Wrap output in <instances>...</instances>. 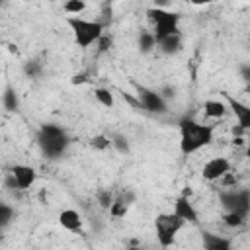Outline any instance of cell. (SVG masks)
I'll return each instance as SVG.
<instances>
[{"mask_svg":"<svg viewBox=\"0 0 250 250\" xmlns=\"http://www.w3.org/2000/svg\"><path fill=\"white\" fill-rule=\"evenodd\" d=\"M180 150L182 154H193L203 146H209L213 141V127L193 121L189 117L180 119Z\"/></svg>","mask_w":250,"mask_h":250,"instance_id":"cell-1","label":"cell"},{"mask_svg":"<svg viewBox=\"0 0 250 250\" xmlns=\"http://www.w3.org/2000/svg\"><path fill=\"white\" fill-rule=\"evenodd\" d=\"M37 143L43 150V154L47 158H61L68 145H70V139L66 135V131L55 123H45L39 127V133H37Z\"/></svg>","mask_w":250,"mask_h":250,"instance_id":"cell-2","label":"cell"},{"mask_svg":"<svg viewBox=\"0 0 250 250\" xmlns=\"http://www.w3.org/2000/svg\"><path fill=\"white\" fill-rule=\"evenodd\" d=\"M66 23L74 35V41L80 49H88L90 45L98 43L104 35V21L100 20H84L78 16H68Z\"/></svg>","mask_w":250,"mask_h":250,"instance_id":"cell-3","label":"cell"},{"mask_svg":"<svg viewBox=\"0 0 250 250\" xmlns=\"http://www.w3.org/2000/svg\"><path fill=\"white\" fill-rule=\"evenodd\" d=\"M146 18L152 21L154 25V37H156V43L166 39L168 35H174L178 33V23H180V14L176 12H170V10H164V8H148L146 10Z\"/></svg>","mask_w":250,"mask_h":250,"instance_id":"cell-4","label":"cell"},{"mask_svg":"<svg viewBox=\"0 0 250 250\" xmlns=\"http://www.w3.org/2000/svg\"><path fill=\"white\" fill-rule=\"evenodd\" d=\"M186 225V221H182L176 213H160L154 219V234L156 240L162 248H168L176 242V234L180 232V229Z\"/></svg>","mask_w":250,"mask_h":250,"instance_id":"cell-5","label":"cell"},{"mask_svg":"<svg viewBox=\"0 0 250 250\" xmlns=\"http://www.w3.org/2000/svg\"><path fill=\"white\" fill-rule=\"evenodd\" d=\"M219 201L225 213H236L240 217H248L250 213V191L248 189H229L219 193Z\"/></svg>","mask_w":250,"mask_h":250,"instance_id":"cell-6","label":"cell"},{"mask_svg":"<svg viewBox=\"0 0 250 250\" xmlns=\"http://www.w3.org/2000/svg\"><path fill=\"white\" fill-rule=\"evenodd\" d=\"M137 92H139V102L146 111H150V113H166L168 105H166V100L162 98L160 92L145 88V86H139Z\"/></svg>","mask_w":250,"mask_h":250,"instance_id":"cell-7","label":"cell"},{"mask_svg":"<svg viewBox=\"0 0 250 250\" xmlns=\"http://www.w3.org/2000/svg\"><path fill=\"white\" fill-rule=\"evenodd\" d=\"M229 172H230V162H229L227 158H223V156H215V158L207 160V162L203 164V170H201V174H203V178H205L207 182L221 180V178H225Z\"/></svg>","mask_w":250,"mask_h":250,"instance_id":"cell-8","label":"cell"},{"mask_svg":"<svg viewBox=\"0 0 250 250\" xmlns=\"http://www.w3.org/2000/svg\"><path fill=\"white\" fill-rule=\"evenodd\" d=\"M225 100L230 107V111L234 113L236 121H238V127H236V133H242V131H250V105L234 100L230 94H225Z\"/></svg>","mask_w":250,"mask_h":250,"instance_id":"cell-9","label":"cell"},{"mask_svg":"<svg viewBox=\"0 0 250 250\" xmlns=\"http://www.w3.org/2000/svg\"><path fill=\"white\" fill-rule=\"evenodd\" d=\"M10 174L14 176L16 184H18V189H27L33 186L35 178H37V172L31 168V166H25V164H16L10 168Z\"/></svg>","mask_w":250,"mask_h":250,"instance_id":"cell-10","label":"cell"},{"mask_svg":"<svg viewBox=\"0 0 250 250\" xmlns=\"http://www.w3.org/2000/svg\"><path fill=\"white\" fill-rule=\"evenodd\" d=\"M174 213L182 219V221H186V223H193V225H197V211L193 209V205H191V201L186 197V195H180V197H176V201H174Z\"/></svg>","mask_w":250,"mask_h":250,"instance_id":"cell-11","label":"cell"},{"mask_svg":"<svg viewBox=\"0 0 250 250\" xmlns=\"http://www.w3.org/2000/svg\"><path fill=\"white\" fill-rule=\"evenodd\" d=\"M201 242H203V250H232L230 238L219 236V234L209 232V230H203Z\"/></svg>","mask_w":250,"mask_h":250,"instance_id":"cell-12","label":"cell"},{"mask_svg":"<svg viewBox=\"0 0 250 250\" xmlns=\"http://www.w3.org/2000/svg\"><path fill=\"white\" fill-rule=\"evenodd\" d=\"M59 223L62 229L70 230V232H80L82 230V217L78 211L74 209H64L59 213Z\"/></svg>","mask_w":250,"mask_h":250,"instance_id":"cell-13","label":"cell"},{"mask_svg":"<svg viewBox=\"0 0 250 250\" xmlns=\"http://www.w3.org/2000/svg\"><path fill=\"white\" fill-rule=\"evenodd\" d=\"M158 47H160V51H162L164 55H174V53H178V51L182 49V33L178 31V33H174V35H168L166 39L158 41Z\"/></svg>","mask_w":250,"mask_h":250,"instance_id":"cell-14","label":"cell"},{"mask_svg":"<svg viewBox=\"0 0 250 250\" xmlns=\"http://www.w3.org/2000/svg\"><path fill=\"white\" fill-rule=\"evenodd\" d=\"M203 113L205 117H211V119H219L227 113V104L221 102V100H207L203 104Z\"/></svg>","mask_w":250,"mask_h":250,"instance_id":"cell-15","label":"cell"},{"mask_svg":"<svg viewBox=\"0 0 250 250\" xmlns=\"http://www.w3.org/2000/svg\"><path fill=\"white\" fill-rule=\"evenodd\" d=\"M156 45L158 43H156V37H154L152 31H141V35H139V49H141V53H150Z\"/></svg>","mask_w":250,"mask_h":250,"instance_id":"cell-16","label":"cell"},{"mask_svg":"<svg viewBox=\"0 0 250 250\" xmlns=\"http://www.w3.org/2000/svg\"><path fill=\"white\" fill-rule=\"evenodd\" d=\"M96 199H98V203H100V207L102 209H111V205H113V201H115V197H113V193H111V189H107V188H102V189H98V193H96Z\"/></svg>","mask_w":250,"mask_h":250,"instance_id":"cell-17","label":"cell"},{"mask_svg":"<svg viewBox=\"0 0 250 250\" xmlns=\"http://www.w3.org/2000/svg\"><path fill=\"white\" fill-rule=\"evenodd\" d=\"M94 98L104 105V107H113V94L107 88H94Z\"/></svg>","mask_w":250,"mask_h":250,"instance_id":"cell-18","label":"cell"},{"mask_svg":"<svg viewBox=\"0 0 250 250\" xmlns=\"http://www.w3.org/2000/svg\"><path fill=\"white\" fill-rule=\"evenodd\" d=\"M2 104H4V107H6L8 111H18L20 102H18V96H16V92H14L12 88H6L4 96H2Z\"/></svg>","mask_w":250,"mask_h":250,"instance_id":"cell-19","label":"cell"},{"mask_svg":"<svg viewBox=\"0 0 250 250\" xmlns=\"http://www.w3.org/2000/svg\"><path fill=\"white\" fill-rule=\"evenodd\" d=\"M62 10L66 14H70V16H78V14H82L86 10V2L84 0H68V2L62 4Z\"/></svg>","mask_w":250,"mask_h":250,"instance_id":"cell-20","label":"cell"},{"mask_svg":"<svg viewBox=\"0 0 250 250\" xmlns=\"http://www.w3.org/2000/svg\"><path fill=\"white\" fill-rule=\"evenodd\" d=\"M127 209H129V203H127L123 197H117V199L113 201L111 209H109V215H111V217H115V219H121V217H125Z\"/></svg>","mask_w":250,"mask_h":250,"instance_id":"cell-21","label":"cell"},{"mask_svg":"<svg viewBox=\"0 0 250 250\" xmlns=\"http://www.w3.org/2000/svg\"><path fill=\"white\" fill-rule=\"evenodd\" d=\"M23 72H25L29 78H37V76L43 72V64H41L37 59H33V61H27V62L23 64Z\"/></svg>","mask_w":250,"mask_h":250,"instance_id":"cell-22","label":"cell"},{"mask_svg":"<svg viewBox=\"0 0 250 250\" xmlns=\"http://www.w3.org/2000/svg\"><path fill=\"white\" fill-rule=\"evenodd\" d=\"M90 146L96 148V150H105V148L111 146V137H107V135H96V137L90 139Z\"/></svg>","mask_w":250,"mask_h":250,"instance_id":"cell-23","label":"cell"},{"mask_svg":"<svg viewBox=\"0 0 250 250\" xmlns=\"http://www.w3.org/2000/svg\"><path fill=\"white\" fill-rule=\"evenodd\" d=\"M223 221H225V225L230 227V229H238V227H242V225L246 223V219L240 217V215H236V213H225V215H223Z\"/></svg>","mask_w":250,"mask_h":250,"instance_id":"cell-24","label":"cell"},{"mask_svg":"<svg viewBox=\"0 0 250 250\" xmlns=\"http://www.w3.org/2000/svg\"><path fill=\"white\" fill-rule=\"evenodd\" d=\"M12 217H14V209L8 203H2L0 205V227L6 229L10 225V221H12Z\"/></svg>","mask_w":250,"mask_h":250,"instance_id":"cell-25","label":"cell"},{"mask_svg":"<svg viewBox=\"0 0 250 250\" xmlns=\"http://www.w3.org/2000/svg\"><path fill=\"white\" fill-rule=\"evenodd\" d=\"M111 146H115L119 152H123V154H127L131 148H129V141L123 137V135H113L111 137Z\"/></svg>","mask_w":250,"mask_h":250,"instance_id":"cell-26","label":"cell"},{"mask_svg":"<svg viewBox=\"0 0 250 250\" xmlns=\"http://www.w3.org/2000/svg\"><path fill=\"white\" fill-rule=\"evenodd\" d=\"M111 43H113V39H111V35H102V39L98 41V51L100 53H105V51H109L111 49Z\"/></svg>","mask_w":250,"mask_h":250,"instance_id":"cell-27","label":"cell"},{"mask_svg":"<svg viewBox=\"0 0 250 250\" xmlns=\"http://www.w3.org/2000/svg\"><path fill=\"white\" fill-rule=\"evenodd\" d=\"M70 82H72V84H84V82H88V74H86V72H80V74H74Z\"/></svg>","mask_w":250,"mask_h":250,"instance_id":"cell-28","label":"cell"},{"mask_svg":"<svg viewBox=\"0 0 250 250\" xmlns=\"http://www.w3.org/2000/svg\"><path fill=\"white\" fill-rule=\"evenodd\" d=\"M127 250H145V248L141 246L139 240H131V246H127Z\"/></svg>","mask_w":250,"mask_h":250,"instance_id":"cell-29","label":"cell"},{"mask_svg":"<svg viewBox=\"0 0 250 250\" xmlns=\"http://www.w3.org/2000/svg\"><path fill=\"white\" fill-rule=\"evenodd\" d=\"M246 156H250V143H248V146H246Z\"/></svg>","mask_w":250,"mask_h":250,"instance_id":"cell-30","label":"cell"},{"mask_svg":"<svg viewBox=\"0 0 250 250\" xmlns=\"http://www.w3.org/2000/svg\"><path fill=\"white\" fill-rule=\"evenodd\" d=\"M248 143H250V131H248Z\"/></svg>","mask_w":250,"mask_h":250,"instance_id":"cell-31","label":"cell"}]
</instances>
